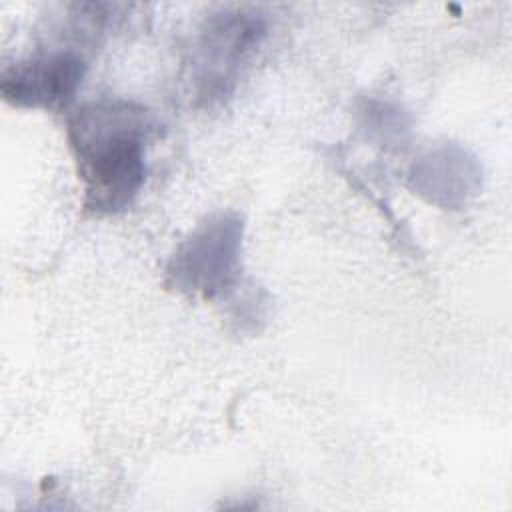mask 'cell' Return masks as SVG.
Instances as JSON below:
<instances>
[{
  "label": "cell",
  "instance_id": "6da1fadb",
  "mask_svg": "<svg viewBox=\"0 0 512 512\" xmlns=\"http://www.w3.org/2000/svg\"><path fill=\"white\" fill-rule=\"evenodd\" d=\"M158 124L134 100L100 98L68 116V142L84 184V206L96 216L126 210L146 178V150Z\"/></svg>",
  "mask_w": 512,
  "mask_h": 512
},
{
  "label": "cell",
  "instance_id": "7a4b0ae2",
  "mask_svg": "<svg viewBox=\"0 0 512 512\" xmlns=\"http://www.w3.org/2000/svg\"><path fill=\"white\" fill-rule=\"evenodd\" d=\"M242 220L234 212L206 218L172 254L166 266L168 286L214 298L238 280L242 250Z\"/></svg>",
  "mask_w": 512,
  "mask_h": 512
},
{
  "label": "cell",
  "instance_id": "3957f363",
  "mask_svg": "<svg viewBox=\"0 0 512 512\" xmlns=\"http://www.w3.org/2000/svg\"><path fill=\"white\" fill-rule=\"evenodd\" d=\"M264 34V20L254 14L242 10L212 14L196 44L194 78L198 96L208 102L228 96L236 86L242 64L260 46Z\"/></svg>",
  "mask_w": 512,
  "mask_h": 512
},
{
  "label": "cell",
  "instance_id": "277c9868",
  "mask_svg": "<svg viewBox=\"0 0 512 512\" xmlns=\"http://www.w3.org/2000/svg\"><path fill=\"white\" fill-rule=\"evenodd\" d=\"M86 74L84 58L74 50H46L4 68L0 90L20 108H66Z\"/></svg>",
  "mask_w": 512,
  "mask_h": 512
}]
</instances>
